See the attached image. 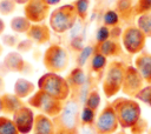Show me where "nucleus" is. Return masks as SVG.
<instances>
[{
	"instance_id": "423d86ee",
	"label": "nucleus",
	"mask_w": 151,
	"mask_h": 134,
	"mask_svg": "<svg viewBox=\"0 0 151 134\" xmlns=\"http://www.w3.org/2000/svg\"><path fill=\"white\" fill-rule=\"evenodd\" d=\"M42 65L47 72L61 74L70 65V53L61 45L51 43L42 54Z\"/></svg>"
},
{
	"instance_id": "72a5a7b5",
	"label": "nucleus",
	"mask_w": 151,
	"mask_h": 134,
	"mask_svg": "<svg viewBox=\"0 0 151 134\" xmlns=\"http://www.w3.org/2000/svg\"><path fill=\"white\" fill-rule=\"evenodd\" d=\"M149 129V122L144 118H140L136 125L130 128V134H144Z\"/></svg>"
},
{
	"instance_id": "ea45409f",
	"label": "nucleus",
	"mask_w": 151,
	"mask_h": 134,
	"mask_svg": "<svg viewBox=\"0 0 151 134\" xmlns=\"http://www.w3.org/2000/svg\"><path fill=\"white\" fill-rule=\"evenodd\" d=\"M79 134H98L96 130L94 125L93 126H80L79 127Z\"/></svg>"
},
{
	"instance_id": "dca6fc26",
	"label": "nucleus",
	"mask_w": 151,
	"mask_h": 134,
	"mask_svg": "<svg viewBox=\"0 0 151 134\" xmlns=\"http://www.w3.org/2000/svg\"><path fill=\"white\" fill-rule=\"evenodd\" d=\"M32 133L33 134H55L57 127L53 119L41 113L35 114Z\"/></svg>"
},
{
	"instance_id": "c85d7f7f",
	"label": "nucleus",
	"mask_w": 151,
	"mask_h": 134,
	"mask_svg": "<svg viewBox=\"0 0 151 134\" xmlns=\"http://www.w3.org/2000/svg\"><path fill=\"white\" fill-rule=\"evenodd\" d=\"M137 27L145 34L146 38L151 39V13L139 15L137 18Z\"/></svg>"
},
{
	"instance_id": "a18cd8bd",
	"label": "nucleus",
	"mask_w": 151,
	"mask_h": 134,
	"mask_svg": "<svg viewBox=\"0 0 151 134\" xmlns=\"http://www.w3.org/2000/svg\"><path fill=\"white\" fill-rule=\"evenodd\" d=\"M13 1H14L17 5H22V6H24V5H26L29 0H13Z\"/></svg>"
},
{
	"instance_id": "f03ea898",
	"label": "nucleus",
	"mask_w": 151,
	"mask_h": 134,
	"mask_svg": "<svg viewBox=\"0 0 151 134\" xmlns=\"http://www.w3.org/2000/svg\"><path fill=\"white\" fill-rule=\"evenodd\" d=\"M126 67L127 65L124 61L117 59L107 63V67L104 72V76L101 80V89L107 99L113 98L119 92H122Z\"/></svg>"
},
{
	"instance_id": "9d476101",
	"label": "nucleus",
	"mask_w": 151,
	"mask_h": 134,
	"mask_svg": "<svg viewBox=\"0 0 151 134\" xmlns=\"http://www.w3.org/2000/svg\"><path fill=\"white\" fill-rule=\"evenodd\" d=\"M145 86V81L140 73L137 71L134 66L127 65L124 76V82L122 87L123 94H125L127 98H133L137 95V93Z\"/></svg>"
},
{
	"instance_id": "ddd939ff",
	"label": "nucleus",
	"mask_w": 151,
	"mask_h": 134,
	"mask_svg": "<svg viewBox=\"0 0 151 134\" xmlns=\"http://www.w3.org/2000/svg\"><path fill=\"white\" fill-rule=\"evenodd\" d=\"M51 34H52L51 27L44 22H40V24H32L28 32L26 33V36L27 39L33 41L34 45L42 46L50 42Z\"/></svg>"
},
{
	"instance_id": "bb28decb",
	"label": "nucleus",
	"mask_w": 151,
	"mask_h": 134,
	"mask_svg": "<svg viewBox=\"0 0 151 134\" xmlns=\"http://www.w3.org/2000/svg\"><path fill=\"white\" fill-rule=\"evenodd\" d=\"M97 120V112L83 106L80 112V126H93Z\"/></svg>"
},
{
	"instance_id": "4c0bfd02",
	"label": "nucleus",
	"mask_w": 151,
	"mask_h": 134,
	"mask_svg": "<svg viewBox=\"0 0 151 134\" xmlns=\"http://www.w3.org/2000/svg\"><path fill=\"white\" fill-rule=\"evenodd\" d=\"M83 39L80 38V35H77V36H73L71 38L70 40V47H71V51L76 52V53H79L85 46L83 45Z\"/></svg>"
},
{
	"instance_id": "79ce46f5",
	"label": "nucleus",
	"mask_w": 151,
	"mask_h": 134,
	"mask_svg": "<svg viewBox=\"0 0 151 134\" xmlns=\"http://www.w3.org/2000/svg\"><path fill=\"white\" fill-rule=\"evenodd\" d=\"M55 134H79V132H70V130H65V129H57Z\"/></svg>"
},
{
	"instance_id": "473e14b6",
	"label": "nucleus",
	"mask_w": 151,
	"mask_h": 134,
	"mask_svg": "<svg viewBox=\"0 0 151 134\" xmlns=\"http://www.w3.org/2000/svg\"><path fill=\"white\" fill-rule=\"evenodd\" d=\"M17 4L13 0H0V14L8 16L14 13Z\"/></svg>"
},
{
	"instance_id": "de8ad7c7",
	"label": "nucleus",
	"mask_w": 151,
	"mask_h": 134,
	"mask_svg": "<svg viewBox=\"0 0 151 134\" xmlns=\"http://www.w3.org/2000/svg\"><path fill=\"white\" fill-rule=\"evenodd\" d=\"M0 113H2V100H1V94H0Z\"/></svg>"
},
{
	"instance_id": "c03bdc74",
	"label": "nucleus",
	"mask_w": 151,
	"mask_h": 134,
	"mask_svg": "<svg viewBox=\"0 0 151 134\" xmlns=\"http://www.w3.org/2000/svg\"><path fill=\"white\" fill-rule=\"evenodd\" d=\"M4 89H5V81H4L2 75H0V93H2Z\"/></svg>"
},
{
	"instance_id": "393cba45",
	"label": "nucleus",
	"mask_w": 151,
	"mask_h": 134,
	"mask_svg": "<svg viewBox=\"0 0 151 134\" xmlns=\"http://www.w3.org/2000/svg\"><path fill=\"white\" fill-rule=\"evenodd\" d=\"M0 134H20L14 121L7 115H0Z\"/></svg>"
},
{
	"instance_id": "1a4fd4ad",
	"label": "nucleus",
	"mask_w": 151,
	"mask_h": 134,
	"mask_svg": "<svg viewBox=\"0 0 151 134\" xmlns=\"http://www.w3.org/2000/svg\"><path fill=\"white\" fill-rule=\"evenodd\" d=\"M94 127L98 134H113L119 130V122L111 102H106L101 108V110L97 115Z\"/></svg>"
},
{
	"instance_id": "2eb2a0df",
	"label": "nucleus",
	"mask_w": 151,
	"mask_h": 134,
	"mask_svg": "<svg viewBox=\"0 0 151 134\" xmlns=\"http://www.w3.org/2000/svg\"><path fill=\"white\" fill-rule=\"evenodd\" d=\"M133 66L143 76L146 85L151 83V53L142 52L136 55L133 60Z\"/></svg>"
},
{
	"instance_id": "7ed1b4c3",
	"label": "nucleus",
	"mask_w": 151,
	"mask_h": 134,
	"mask_svg": "<svg viewBox=\"0 0 151 134\" xmlns=\"http://www.w3.org/2000/svg\"><path fill=\"white\" fill-rule=\"evenodd\" d=\"M81 102L79 99L71 94L70 98L64 102V107L60 114L53 119L57 129H65L70 132H79L80 127V112Z\"/></svg>"
},
{
	"instance_id": "c756f323",
	"label": "nucleus",
	"mask_w": 151,
	"mask_h": 134,
	"mask_svg": "<svg viewBox=\"0 0 151 134\" xmlns=\"http://www.w3.org/2000/svg\"><path fill=\"white\" fill-rule=\"evenodd\" d=\"M94 53V45L93 46H85L77 55V66L78 67H84L91 59L92 54Z\"/></svg>"
},
{
	"instance_id": "2f4dec72",
	"label": "nucleus",
	"mask_w": 151,
	"mask_h": 134,
	"mask_svg": "<svg viewBox=\"0 0 151 134\" xmlns=\"http://www.w3.org/2000/svg\"><path fill=\"white\" fill-rule=\"evenodd\" d=\"M134 99L137 101H140L147 106L151 107V83L150 85H145L134 96Z\"/></svg>"
},
{
	"instance_id": "e433bc0d",
	"label": "nucleus",
	"mask_w": 151,
	"mask_h": 134,
	"mask_svg": "<svg viewBox=\"0 0 151 134\" xmlns=\"http://www.w3.org/2000/svg\"><path fill=\"white\" fill-rule=\"evenodd\" d=\"M33 41H31L29 39H25V40H20L19 41V43H18V46H17V51L19 52V53H28V52H31L32 51V48H33Z\"/></svg>"
},
{
	"instance_id": "a19ab883",
	"label": "nucleus",
	"mask_w": 151,
	"mask_h": 134,
	"mask_svg": "<svg viewBox=\"0 0 151 134\" xmlns=\"http://www.w3.org/2000/svg\"><path fill=\"white\" fill-rule=\"evenodd\" d=\"M60 1H61V0H45V2H46V4H47L50 7L59 5V4H60Z\"/></svg>"
},
{
	"instance_id": "7c9ffc66",
	"label": "nucleus",
	"mask_w": 151,
	"mask_h": 134,
	"mask_svg": "<svg viewBox=\"0 0 151 134\" xmlns=\"http://www.w3.org/2000/svg\"><path fill=\"white\" fill-rule=\"evenodd\" d=\"M146 13H151V0H136L133 5V15L139 16Z\"/></svg>"
},
{
	"instance_id": "49530a36",
	"label": "nucleus",
	"mask_w": 151,
	"mask_h": 134,
	"mask_svg": "<svg viewBox=\"0 0 151 134\" xmlns=\"http://www.w3.org/2000/svg\"><path fill=\"white\" fill-rule=\"evenodd\" d=\"M113 134H129L125 129H119V130H117L116 133H113Z\"/></svg>"
},
{
	"instance_id": "f704fd0d",
	"label": "nucleus",
	"mask_w": 151,
	"mask_h": 134,
	"mask_svg": "<svg viewBox=\"0 0 151 134\" xmlns=\"http://www.w3.org/2000/svg\"><path fill=\"white\" fill-rule=\"evenodd\" d=\"M110 28L101 25L100 27H98L97 32H96V43H100V42H104L106 40L110 39Z\"/></svg>"
},
{
	"instance_id": "f8f14e48",
	"label": "nucleus",
	"mask_w": 151,
	"mask_h": 134,
	"mask_svg": "<svg viewBox=\"0 0 151 134\" xmlns=\"http://www.w3.org/2000/svg\"><path fill=\"white\" fill-rule=\"evenodd\" d=\"M12 120L14 121L20 134H28L33 129L35 114L32 107L24 105L12 115Z\"/></svg>"
},
{
	"instance_id": "c9c22d12",
	"label": "nucleus",
	"mask_w": 151,
	"mask_h": 134,
	"mask_svg": "<svg viewBox=\"0 0 151 134\" xmlns=\"http://www.w3.org/2000/svg\"><path fill=\"white\" fill-rule=\"evenodd\" d=\"M2 40V45L6 46V47H11V48H17L20 39L18 35H14V34H5L2 35L1 38Z\"/></svg>"
},
{
	"instance_id": "aec40b11",
	"label": "nucleus",
	"mask_w": 151,
	"mask_h": 134,
	"mask_svg": "<svg viewBox=\"0 0 151 134\" xmlns=\"http://www.w3.org/2000/svg\"><path fill=\"white\" fill-rule=\"evenodd\" d=\"M35 85L25 79V78H19L17 79V81L14 82V87H13V93L20 98L21 100L22 99H26V98H29L34 92H35Z\"/></svg>"
},
{
	"instance_id": "39448f33",
	"label": "nucleus",
	"mask_w": 151,
	"mask_h": 134,
	"mask_svg": "<svg viewBox=\"0 0 151 134\" xmlns=\"http://www.w3.org/2000/svg\"><path fill=\"white\" fill-rule=\"evenodd\" d=\"M78 20L77 12L72 4H65L54 8L48 18V26L54 33L63 34L71 31Z\"/></svg>"
},
{
	"instance_id": "f3484780",
	"label": "nucleus",
	"mask_w": 151,
	"mask_h": 134,
	"mask_svg": "<svg viewBox=\"0 0 151 134\" xmlns=\"http://www.w3.org/2000/svg\"><path fill=\"white\" fill-rule=\"evenodd\" d=\"M70 88H71V94H77L80 88L85 85V82L87 81V75L84 71L83 67H74L73 69H71V72H68V74L65 76Z\"/></svg>"
},
{
	"instance_id": "37998d69",
	"label": "nucleus",
	"mask_w": 151,
	"mask_h": 134,
	"mask_svg": "<svg viewBox=\"0 0 151 134\" xmlns=\"http://www.w3.org/2000/svg\"><path fill=\"white\" fill-rule=\"evenodd\" d=\"M5 28H6V25H5V21L0 18V36L4 34V32H5Z\"/></svg>"
},
{
	"instance_id": "a878e982",
	"label": "nucleus",
	"mask_w": 151,
	"mask_h": 134,
	"mask_svg": "<svg viewBox=\"0 0 151 134\" xmlns=\"http://www.w3.org/2000/svg\"><path fill=\"white\" fill-rule=\"evenodd\" d=\"M100 101H101V99H100L99 91L97 88H92L88 92V94L86 95V99H85L83 106H86V107H88V108H91V109L97 112L99 106H100Z\"/></svg>"
},
{
	"instance_id": "6ab92c4d",
	"label": "nucleus",
	"mask_w": 151,
	"mask_h": 134,
	"mask_svg": "<svg viewBox=\"0 0 151 134\" xmlns=\"http://www.w3.org/2000/svg\"><path fill=\"white\" fill-rule=\"evenodd\" d=\"M2 100V113L5 115H13L21 106H24V101L18 98L14 93H2L1 94Z\"/></svg>"
},
{
	"instance_id": "4468645a",
	"label": "nucleus",
	"mask_w": 151,
	"mask_h": 134,
	"mask_svg": "<svg viewBox=\"0 0 151 134\" xmlns=\"http://www.w3.org/2000/svg\"><path fill=\"white\" fill-rule=\"evenodd\" d=\"M2 65L8 71V73H25L28 67V62L22 58L21 53H19L18 51L8 52L4 58Z\"/></svg>"
},
{
	"instance_id": "5701e85b",
	"label": "nucleus",
	"mask_w": 151,
	"mask_h": 134,
	"mask_svg": "<svg viewBox=\"0 0 151 134\" xmlns=\"http://www.w3.org/2000/svg\"><path fill=\"white\" fill-rule=\"evenodd\" d=\"M133 0H117L114 11L119 14L122 20H127L133 15Z\"/></svg>"
},
{
	"instance_id": "09e8293b",
	"label": "nucleus",
	"mask_w": 151,
	"mask_h": 134,
	"mask_svg": "<svg viewBox=\"0 0 151 134\" xmlns=\"http://www.w3.org/2000/svg\"><path fill=\"white\" fill-rule=\"evenodd\" d=\"M2 52H4V45L0 42V56H1V54H2Z\"/></svg>"
},
{
	"instance_id": "0eeeda50",
	"label": "nucleus",
	"mask_w": 151,
	"mask_h": 134,
	"mask_svg": "<svg viewBox=\"0 0 151 134\" xmlns=\"http://www.w3.org/2000/svg\"><path fill=\"white\" fill-rule=\"evenodd\" d=\"M27 105L29 107H32L33 109H37L39 113L54 119L60 114V112L64 107V101L58 100L57 98H54L40 89H37L28 98Z\"/></svg>"
},
{
	"instance_id": "4be33fe9",
	"label": "nucleus",
	"mask_w": 151,
	"mask_h": 134,
	"mask_svg": "<svg viewBox=\"0 0 151 134\" xmlns=\"http://www.w3.org/2000/svg\"><path fill=\"white\" fill-rule=\"evenodd\" d=\"M32 22L25 16V15H18L11 19L9 27L14 33L18 34H26L31 27Z\"/></svg>"
},
{
	"instance_id": "58836bf2",
	"label": "nucleus",
	"mask_w": 151,
	"mask_h": 134,
	"mask_svg": "<svg viewBox=\"0 0 151 134\" xmlns=\"http://www.w3.org/2000/svg\"><path fill=\"white\" fill-rule=\"evenodd\" d=\"M110 39L112 40H119V38H122V34H123V29L120 26H116V27H112L110 28Z\"/></svg>"
},
{
	"instance_id": "6e6552de",
	"label": "nucleus",
	"mask_w": 151,
	"mask_h": 134,
	"mask_svg": "<svg viewBox=\"0 0 151 134\" xmlns=\"http://www.w3.org/2000/svg\"><path fill=\"white\" fill-rule=\"evenodd\" d=\"M122 45L123 48L129 53L137 55L143 52L145 45H146V36L145 34L136 26L131 25L123 29L122 34Z\"/></svg>"
},
{
	"instance_id": "20e7f679",
	"label": "nucleus",
	"mask_w": 151,
	"mask_h": 134,
	"mask_svg": "<svg viewBox=\"0 0 151 134\" xmlns=\"http://www.w3.org/2000/svg\"><path fill=\"white\" fill-rule=\"evenodd\" d=\"M38 89L57 98L58 100L66 101L71 95V88L65 76L58 73H45L38 79Z\"/></svg>"
},
{
	"instance_id": "a211bd4d",
	"label": "nucleus",
	"mask_w": 151,
	"mask_h": 134,
	"mask_svg": "<svg viewBox=\"0 0 151 134\" xmlns=\"http://www.w3.org/2000/svg\"><path fill=\"white\" fill-rule=\"evenodd\" d=\"M94 49L103 55H105L107 59L109 58H118L123 54V45L119 42V40H112L109 39L104 42L96 43Z\"/></svg>"
},
{
	"instance_id": "f257e3e1",
	"label": "nucleus",
	"mask_w": 151,
	"mask_h": 134,
	"mask_svg": "<svg viewBox=\"0 0 151 134\" xmlns=\"http://www.w3.org/2000/svg\"><path fill=\"white\" fill-rule=\"evenodd\" d=\"M111 103L122 129H130L142 118L140 105L133 98L118 96Z\"/></svg>"
},
{
	"instance_id": "b1692460",
	"label": "nucleus",
	"mask_w": 151,
	"mask_h": 134,
	"mask_svg": "<svg viewBox=\"0 0 151 134\" xmlns=\"http://www.w3.org/2000/svg\"><path fill=\"white\" fill-rule=\"evenodd\" d=\"M72 5L74 6V9L77 12L78 20H80V22H84L88 16V8L91 5V0H74Z\"/></svg>"
},
{
	"instance_id": "8fccbe9b",
	"label": "nucleus",
	"mask_w": 151,
	"mask_h": 134,
	"mask_svg": "<svg viewBox=\"0 0 151 134\" xmlns=\"http://www.w3.org/2000/svg\"><path fill=\"white\" fill-rule=\"evenodd\" d=\"M146 134H151V126L149 127V129H147V132H146Z\"/></svg>"
},
{
	"instance_id": "412c9836",
	"label": "nucleus",
	"mask_w": 151,
	"mask_h": 134,
	"mask_svg": "<svg viewBox=\"0 0 151 134\" xmlns=\"http://www.w3.org/2000/svg\"><path fill=\"white\" fill-rule=\"evenodd\" d=\"M107 63H109L107 62V58L94 49V53L92 54V56H91V59L88 61V69L92 73L100 74V73L105 72V69L107 67Z\"/></svg>"
},
{
	"instance_id": "9b49d317",
	"label": "nucleus",
	"mask_w": 151,
	"mask_h": 134,
	"mask_svg": "<svg viewBox=\"0 0 151 134\" xmlns=\"http://www.w3.org/2000/svg\"><path fill=\"white\" fill-rule=\"evenodd\" d=\"M51 7L45 2V0H29L24 5V15L32 24L44 22L50 18Z\"/></svg>"
},
{
	"instance_id": "cd10ccee",
	"label": "nucleus",
	"mask_w": 151,
	"mask_h": 134,
	"mask_svg": "<svg viewBox=\"0 0 151 134\" xmlns=\"http://www.w3.org/2000/svg\"><path fill=\"white\" fill-rule=\"evenodd\" d=\"M120 22H122V18L114 9H107L103 15V25L109 28L119 26Z\"/></svg>"
}]
</instances>
